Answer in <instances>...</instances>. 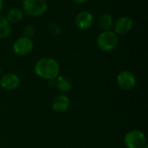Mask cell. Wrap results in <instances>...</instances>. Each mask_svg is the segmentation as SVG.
Returning a JSON list of instances; mask_svg holds the SVG:
<instances>
[{
	"mask_svg": "<svg viewBox=\"0 0 148 148\" xmlns=\"http://www.w3.org/2000/svg\"><path fill=\"white\" fill-rule=\"evenodd\" d=\"M35 27L31 24H27L24 26L23 29V36H27V37H30L32 36H34L35 34Z\"/></svg>",
	"mask_w": 148,
	"mask_h": 148,
	"instance_id": "16",
	"label": "cell"
},
{
	"mask_svg": "<svg viewBox=\"0 0 148 148\" xmlns=\"http://www.w3.org/2000/svg\"><path fill=\"white\" fill-rule=\"evenodd\" d=\"M11 33V24L8 22L6 17L0 15V39L8 37Z\"/></svg>",
	"mask_w": 148,
	"mask_h": 148,
	"instance_id": "14",
	"label": "cell"
},
{
	"mask_svg": "<svg viewBox=\"0 0 148 148\" xmlns=\"http://www.w3.org/2000/svg\"><path fill=\"white\" fill-rule=\"evenodd\" d=\"M48 82H49V87H51V88L55 87V80H49Z\"/></svg>",
	"mask_w": 148,
	"mask_h": 148,
	"instance_id": "18",
	"label": "cell"
},
{
	"mask_svg": "<svg viewBox=\"0 0 148 148\" xmlns=\"http://www.w3.org/2000/svg\"><path fill=\"white\" fill-rule=\"evenodd\" d=\"M119 36L113 30L102 31L96 39L97 47L103 52L114 51L119 45Z\"/></svg>",
	"mask_w": 148,
	"mask_h": 148,
	"instance_id": "2",
	"label": "cell"
},
{
	"mask_svg": "<svg viewBox=\"0 0 148 148\" xmlns=\"http://www.w3.org/2000/svg\"><path fill=\"white\" fill-rule=\"evenodd\" d=\"M8 22L11 23H16L22 21L23 17V11L20 8H11L5 16Z\"/></svg>",
	"mask_w": 148,
	"mask_h": 148,
	"instance_id": "13",
	"label": "cell"
},
{
	"mask_svg": "<svg viewBox=\"0 0 148 148\" xmlns=\"http://www.w3.org/2000/svg\"><path fill=\"white\" fill-rule=\"evenodd\" d=\"M143 148H148V146H147V145H146V146H145V147H144Z\"/></svg>",
	"mask_w": 148,
	"mask_h": 148,
	"instance_id": "20",
	"label": "cell"
},
{
	"mask_svg": "<svg viewBox=\"0 0 148 148\" xmlns=\"http://www.w3.org/2000/svg\"><path fill=\"white\" fill-rule=\"evenodd\" d=\"M124 144L127 148H143L147 145V138L140 130H131L126 134Z\"/></svg>",
	"mask_w": 148,
	"mask_h": 148,
	"instance_id": "4",
	"label": "cell"
},
{
	"mask_svg": "<svg viewBox=\"0 0 148 148\" xmlns=\"http://www.w3.org/2000/svg\"><path fill=\"white\" fill-rule=\"evenodd\" d=\"M98 25L102 31L112 30L114 25L113 16L108 13H103L98 19Z\"/></svg>",
	"mask_w": 148,
	"mask_h": 148,
	"instance_id": "12",
	"label": "cell"
},
{
	"mask_svg": "<svg viewBox=\"0 0 148 148\" xmlns=\"http://www.w3.org/2000/svg\"><path fill=\"white\" fill-rule=\"evenodd\" d=\"M20 85V78L14 73L3 74L0 78V87L6 91L16 89Z\"/></svg>",
	"mask_w": 148,
	"mask_h": 148,
	"instance_id": "9",
	"label": "cell"
},
{
	"mask_svg": "<svg viewBox=\"0 0 148 148\" xmlns=\"http://www.w3.org/2000/svg\"><path fill=\"white\" fill-rule=\"evenodd\" d=\"M35 74L47 81L55 80L60 74V65L56 60L51 57H42L34 65Z\"/></svg>",
	"mask_w": 148,
	"mask_h": 148,
	"instance_id": "1",
	"label": "cell"
},
{
	"mask_svg": "<svg viewBox=\"0 0 148 148\" xmlns=\"http://www.w3.org/2000/svg\"><path fill=\"white\" fill-rule=\"evenodd\" d=\"M3 0H0V13L2 12L3 9Z\"/></svg>",
	"mask_w": 148,
	"mask_h": 148,
	"instance_id": "19",
	"label": "cell"
},
{
	"mask_svg": "<svg viewBox=\"0 0 148 148\" xmlns=\"http://www.w3.org/2000/svg\"><path fill=\"white\" fill-rule=\"evenodd\" d=\"M48 30L49 32L53 36H57L61 33V27L57 23H50L48 25Z\"/></svg>",
	"mask_w": 148,
	"mask_h": 148,
	"instance_id": "15",
	"label": "cell"
},
{
	"mask_svg": "<svg viewBox=\"0 0 148 148\" xmlns=\"http://www.w3.org/2000/svg\"><path fill=\"white\" fill-rule=\"evenodd\" d=\"M0 148H3V147H0Z\"/></svg>",
	"mask_w": 148,
	"mask_h": 148,
	"instance_id": "22",
	"label": "cell"
},
{
	"mask_svg": "<svg viewBox=\"0 0 148 148\" xmlns=\"http://www.w3.org/2000/svg\"><path fill=\"white\" fill-rule=\"evenodd\" d=\"M116 82L121 89L128 91L134 88L136 86L137 79L133 72L129 70H123L117 75Z\"/></svg>",
	"mask_w": 148,
	"mask_h": 148,
	"instance_id": "6",
	"label": "cell"
},
{
	"mask_svg": "<svg viewBox=\"0 0 148 148\" xmlns=\"http://www.w3.org/2000/svg\"><path fill=\"white\" fill-rule=\"evenodd\" d=\"M55 87L61 93H68L73 88L72 81L64 75H58L55 79Z\"/></svg>",
	"mask_w": 148,
	"mask_h": 148,
	"instance_id": "11",
	"label": "cell"
},
{
	"mask_svg": "<svg viewBox=\"0 0 148 148\" xmlns=\"http://www.w3.org/2000/svg\"><path fill=\"white\" fill-rule=\"evenodd\" d=\"M1 73H2V69H1V67H0V75H1Z\"/></svg>",
	"mask_w": 148,
	"mask_h": 148,
	"instance_id": "21",
	"label": "cell"
},
{
	"mask_svg": "<svg viewBox=\"0 0 148 148\" xmlns=\"http://www.w3.org/2000/svg\"><path fill=\"white\" fill-rule=\"evenodd\" d=\"M48 9L46 0H23V11L28 16L37 17L42 16Z\"/></svg>",
	"mask_w": 148,
	"mask_h": 148,
	"instance_id": "3",
	"label": "cell"
},
{
	"mask_svg": "<svg viewBox=\"0 0 148 148\" xmlns=\"http://www.w3.org/2000/svg\"><path fill=\"white\" fill-rule=\"evenodd\" d=\"M34 48L33 41L30 37L21 36L18 37L12 45V50L15 55L18 56H25L29 55Z\"/></svg>",
	"mask_w": 148,
	"mask_h": 148,
	"instance_id": "5",
	"label": "cell"
},
{
	"mask_svg": "<svg viewBox=\"0 0 148 148\" xmlns=\"http://www.w3.org/2000/svg\"><path fill=\"white\" fill-rule=\"evenodd\" d=\"M70 100L65 94L56 95L52 101V108L56 112H65L70 107Z\"/></svg>",
	"mask_w": 148,
	"mask_h": 148,
	"instance_id": "10",
	"label": "cell"
},
{
	"mask_svg": "<svg viewBox=\"0 0 148 148\" xmlns=\"http://www.w3.org/2000/svg\"><path fill=\"white\" fill-rule=\"evenodd\" d=\"M134 27V21L129 16H121L114 23V32L118 36L128 34Z\"/></svg>",
	"mask_w": 148,
	"mask_h": 148,
	"instance_id": "7",
	"label": "cell"
},
{
	"mask_svg": "<svg viewBox=\"0 0 148 148\" xmlns=\"http://www.w3.org/2000/svg\"><path fill=\"white\" fill-rule=\"evenodd\" d=\"M94 23V16L88 10H82L75 17V24L81 30H87Z\"/></svg>",
	"mask_w": 148,
	"mask_h": 148,
	"instance_id": "8",
	"label": "cell"
},
{
	"mask_svg": "<svg viewBox=\"0 0 148 148\" xmlns=\"http://www.w3.org/2000/svg\"><path fill=\"white\" fill-rule=\"evenodd\" d=\"M73 3H76V4H83L87 2H88L89 0H71Z\"/></svg>",
	"mask_w": 148,
	"mask_h": 148,
	"instance_id": "17",
	"label": "cell"
}]
</instances>
